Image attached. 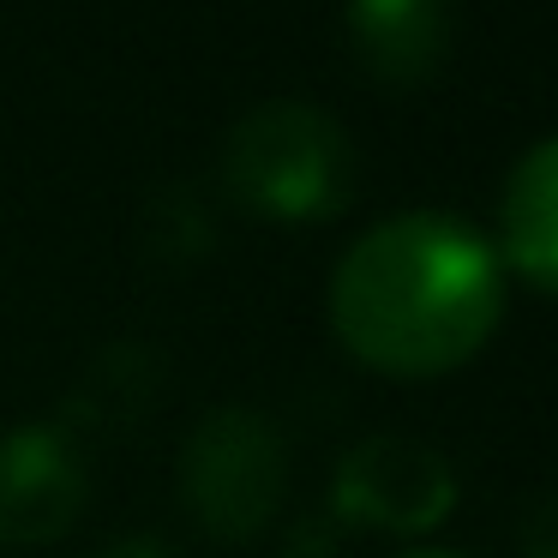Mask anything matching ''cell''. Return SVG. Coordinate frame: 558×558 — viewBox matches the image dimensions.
Segmentation results:
<instances>
[{
	"mask_svg": "<svg viewBox=\"0 0 558 558\" xmlns=\"http://www.w3.org/2000/svg\"><path fill=\"white\" fill-rule=\"evenodd\" d=\"M85 558H174V553L157 541V534H126V541H109V546H97V553H85Z\"/></svg>",
	"mask_w": 558,
	"mask_h": 558,
	"instance_id": "obj_12",
	"label": "cell"
},
{
	"mask_svg": "<svg viewBox=\"0 0 558 558\" xmlns=\"http://www.w3.org/2000/svg\"><path fill=\"white\" fill-rule=\"evenodd\" d=\"M217 174L265 222H325L354 198V145L330 109L270 97L229 126Z\"/></svg>",
	"mask_w": 558,
	"mask_h": 558,
	"instance_id": "obj_2",
	"label": "cell"
},
{
	"mask_svg": "<svg viewBox=\"0 0 558 558\" xmlns=\"http://www.w3.org/2000/svg\"><path fill=\"white\" fill-rule=\"evenodd\" d=\"M174 486H181V510L193 517L198 534L222 546L258 541L289 493V445H282L277 421L246 402L210 409L186 433Z\"/></svg>",
	"mask_w": 558,
	"mask_h": 558,
	"instance_id": "obj_3",
	"label": "cell"
},
{
	"mask_svg": "<svg viewBox=\"0 0 558 558\" xmlns=\"http://www.w3.org/2000/svg\"><path fill=\"white\" fill-rule=\"evenodd\" d=\"M325 510L342 529L426 534L457 510V469L421 438L373 433L354 450H342Z\"/></svg>",
	"mask_w": 558,
	"mask_h": 558,
	"instance_id": "obj_4",
	"label": "cell"
},
{
	"mask_svg": "<svg viewBox=\"0 0 558 558\" xmlns=\"http://www.w3.org/2000/svg\"><path fill=\"white\" fill-rule=\"evenodd\" d=\"M90 498L85 450L66 426L0 433V546H49L78 522Z\"/></svg>",
	"mask_w": 558,
	"mask_h": 558,
	"instance_id": "obj_5",
	"label": "cell"
},
{
	"mask_svg": "<svg viewBox=\"0 0 558 558\" xmlns=\"http://www.w3.org/2000/svg\"><path fill=\"white\" fill-rule=\"evenodd\" d=\"M349 49L378 85H426L450 54V0H349Z\"/></svg>",
	"mask_w": 558,
	"mask_h": 558,
	"instance_id": "obj_6",
	"label": "cell"
},
{
	"mask_svg": "<svg viewBox=\"0 0 558 558\" xmlns=\"http://www.w3.org/2000/svg\"><path fill=\"white\" fill-rule=\"evenodd\" d=\"M397 558H457V553H438V546H409V553H397Z\"/></svg>",
	"mask_w": 558,
	"mask_h": 558,
	"instance_id": "obj_13",
	"label": "cell"
},
{
	"mask_svg": "<svg viewBox=\"0 0 558 558\" xmlns=\"http://www.w3.org/2000/svg\"><path fill=\"white\" fill-rule=\"evenodd\" d=\"M498 265L558 294V133L517 157L498 198Z\"/></svg>",
	"mask_w": 558,
	"mask_h": 558,
	"instance_id": "obj_7",
	"label": "cell"
},
{
	"mask_svg": "<svg viewBox=\"0 0 558 558\" xmlns=\"http://www.w3.org/2000/svg\"><path fill=\"white\" fill-rule=\"evenodd\" d=\"M157 390H162L157 349H145V342H109V349H97V361L78 373V385H73V397H66V409L54 426H66L73 438L78 433L85 438H121L150 414Z\"/></svg>",
	"mask_w": 558,
	"mask_h": 558,
	"instance_id": "obj_8",
	"label": "cell"
},
{
	"mask_svg": "<svg viewBox=\"0 0 558 558\" xmlns=\"http://www.w3.org/2000/svg\"><path fill=\"white\" fill-rule=\"evenodd\" d=\"M505 318L493 241L445 210L373 222L330 270V330L361 366L438 378L486 349Z\"/></svg>",
	"mask_w": 558,
	"mask_h": 558,
	"instance_id": "obj_1",
	"label": "cell"
},
{
	"mask_svg": "<svg viewBox=\"0 0 558 558\" xmlns=\"http://www.w3.org/2000/svg\"><path fill=\"white\" fill-rule=\"evenodd\" d=\"M522 553L558 558V493H546L541 505H529V517H522Z\"/></svg>",
	"mask_w": 558,
	"mask_h": 558,
	"instance_id": "obj_11",
	"label": "cell"
},
{
	"mask_svg": "<svg viewBox=\"0 0 558 558\" xmlns=\"http://www.w3.org/2000/svg\"><path fill=\"white\" fill-rule=\"evenodd\" d=\"M145 253L157 258V265H169V270H186V265H198V258L217 253V210H210V198L198 193V186L169 181V186L150 193Z\"/></svg>",
	"mask_w": 558,
	"mask_h": 558,
	"instance_id": "obj_9",
	"label": "cell"
},
{
	"mask_svg": "<svg viewBox=\"0 0 558 558\" xmlns=\"http://www.w3.org/2000/svg\"><path fill=\"white\" fill-rule=\"evenodd\" d=\"M337 546H342V522L330 510H306L282 541V558H337Z\"/></svg>",
	"mask_w": 558,
	"mask_h": 558,
	"instance_id": "obj_10",
	"label": "cell"
}]
</instances>
